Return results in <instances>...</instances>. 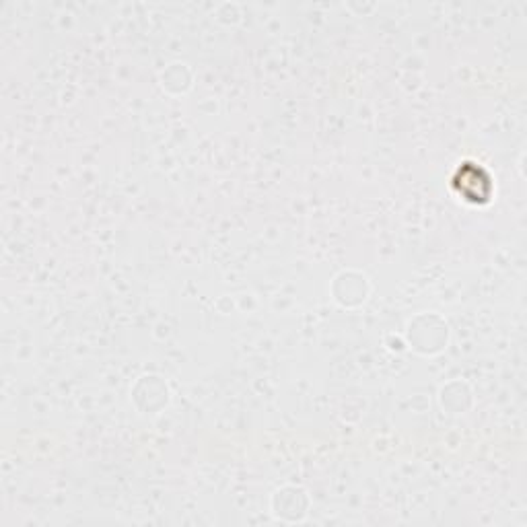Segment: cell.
Returning <instances> with one entry per match:
<instances>
[{
    "label": "cell",
    "instance_id": "6da1fadb",
    "mask_svg": "<svg viewBox=\"0 0 527 527\" xmlns=\"http://www.w3.org/2000/svg\"><path fill=\"white\" fill-rule=\"evenodd\" d=\"M453 190L468 202L484 204L493 194V180H490L484 167L476 163H464L453 175Z\"/></svg>",
    "mask_w": 527,
    "mask_h": 527
}]
</instances>
